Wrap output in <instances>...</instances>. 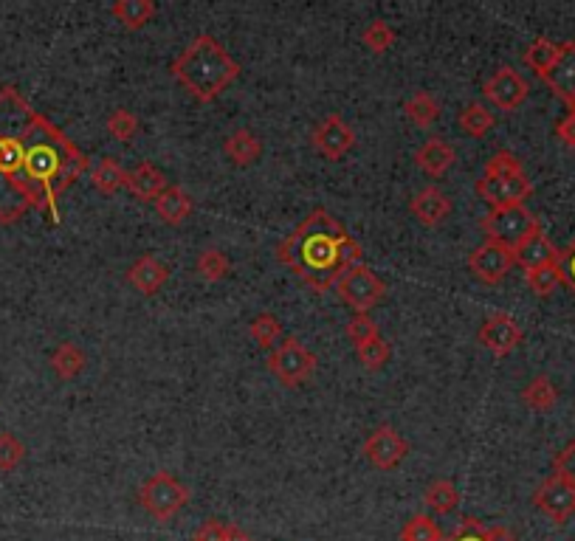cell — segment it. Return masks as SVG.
Here are the masks:
<instances>
[{"label": "cell", "instance_id": "6da1fadb", "mask_svg": "<svg viewBox=\"0 0 575 541\" xmlns=\"http://www.w3.org/2000/svg\"><path fill=\"white\" fill-rule=\"evenodd\" d=\"M88 170V155L20 96L0 88V223L26 212L60 220V198Z\"/></svg>", "mask_w": 575, "mask_h": 541}, {"label": "cell", "instance_id": "7a4b0ae2", "mask_svg": "<svg viewBox=\"0 0 575 541\" xmlns=\"http://www.w3.org/2000/svg\"><path fill=\"white\" fill-rule=\"evenodd\" d=\"M361 257L364 248L358 246L356 237H350L342 223L325 209L311 212L277 246V260L319 294L336 288L339 277L350 265L361 263Z\"/></svg>", "mask_w": 575, "mask_h": 541}, {"label": "cell", "instance_id": "3957f363", "mask_svg": "<svg viewBox=\"0 0 575 541\" xmlns=\"http://www.w3.org/2000/svg\"><path fill=\"white\" fill-rule=\"evenodd\" d=\"M170 74L198 102H212L240 77V65L212 34H198L170 65Z\"/></svg>", "mask_w": 575, "mask_h": 541}, {"label": "cell", "instance_id": "277c9868", "mask_svg": "<svg viewBox=\"0 0 575 541\" xmlns=\"http://www.w3.org/2000/svg\"><path fill=\"white\" fill-rule=\"evenodd\" d=\"M480 226L488 240L502 243V246H508L511 251L519 246L525 237H530V234L542 229L539 220H536V215L530 212L525 203H519V206H505V209H491V212L480 220Z\"/></svg>", "mask_w": 575, "mask_h": 541}, {"label": "cell", "instance_id": "5b68a950", "mask_svg": "<svg viewBox=\"0 0 575 541\" xmlns=\"http://www.w3.org/2000/svg\"><path fill=\"white\" fill-rule=\"evenodd\" d=\"M139 502L144 511L158 522H170L178 511L189 505V491L172 477L170 471H158L139 488Z\"/></svg>", "mask_w": 575, "mask_h": 541}, {"label": "cell", "instance_id": "8992f818", "mask_svg": "<svg viewBox=\"0 0 575 541\" xmlns=\"http://www.w3.org/2000/svg\"><path fill=\"white\" fill-rule=\"evenodd\" d=\"M268 370L274 372L285 387H299L316 372V356L302 341L288 336L268 353Z\"/></svg>", "mask_w": 575, "mask_h": 541}, {"label": "cell", "instance_id": "52a82bcc", "mask_svg": "<svg viewBox=\"0 0 575 541\" xmlns=\"http://www.w3.org/2000/svg\"><path fill=\"white\" fill-rule=\"evenodd\" d=\"M336 291H339V296H342L344 302L356 310V313H367L373 305H378V302L384 299L387 285H384V279L378 277L375 271H370L364 263H358L350 265L342 277H339Z\"/></svg>", "mask_w": 575, "mask_h": 541}, {"label": "cell", "instance_id": "ba28073f", "mask_svg": "<svg viewBox=\"0 0 575 541\" xmlns=\"http://www.w3.org/2000/svg\"><path fill=\"white\" fill-rule=\"evenodd\" d=\"M477 195L491 209H505V206L525 203V198L533 195V184H530L525 172H516V175H482L480 181H477Z\"/></svg>", "mask_w": 575, "mask_h": 541}, {"label": "cell", "instance_id": "9c48e42d", "mask_svg": "<svg viewBox=\"0 0 575 541\" xmlns=\"http://www.w3.org/2000/svg\"><path fill=\"white\" fill-rule=\"evenodd\" d=\"M361 451L378 471H392L404 463V457L409 454V443L389 423H378L373 432L367 434Z\"/></svg>", "mask_w": 575, "mask_h": 541}, {"label": "cell", "instance_id": "30bf717a", "mask_svg": "<svg viewBox=\"0 0 575 541\" xmlns=\"http://www.w3.org/2000/svg\"><path fill=\"white\" fill-rule=\"evenodd\" d=\"M477 339H480V344L485 350H491L494 356L502 358L511 356L513 350L522 344L525 333H522V327H519V322L513 319L511 313L494 310L491 316H485V322H482Z\"/></svg>", "mask_w": 575, "mask_h": 541}, {"label": "cell", "instance_id": "8fae6325", "mask_svg": "<svg viewBox=\"0 0 575 541\" xmlns=\"http://www.w3.org/2000/svg\"><path fill=\"white\" fill-rule=\"evenodd\" d=\"M533 505H536L547 519H553L556 525H564L570 516H575V485L561 480L556 474H550V477L536 488Z\"/></svg>", "mask_w": 575, "mask_h": 541}, {"label": "cell", "instance_id": "7c38bea8", "mask_svg": "<svg viewBox=\"0 0 575 541\" xmlns=\"http://www.w3.org/2000/svg\"><path fill=\"white\" fill-rule=\"evenodd\" d=\"M482 93H485V99H491V105H497L499 110H516L519 105H525L530 85L528 79L522 77L519 71H513L511 65H502V68H497V71L488 77Z\"/></svg>", "mask_w": 575, "mask_h": 541}, {"label": "cell", "instance_id": "4fadbf2b", "mask_svg": "<svg viewBox=\"0 0 575 541\" xmlns=\"http://www.w3.org/2000/svg\"><path fill=\"white\" fill-rule=\"evenodd\" d=\"M513 251L502 243L485 240L480 248L471 251L468 257V268L474 271V277L482 279L485 285H499L502 279L511 274L513 268Z\"/></svg>", "mask_w": 575, "mask_h": 541}, {"label": "cell", "instance_id": "5bb4252c", "mask_svg": "<svg viewBox=\"0 0 575 541\" xmlns=\"http://www.w3.org/2000/svg\"><path fill=\"white\" fill-rule=\"evenodd\" d=\"M311 141L313 147L325 155V158L339 161V158L356 144V133H353V127L344 122L339 113H327L325 119L313 127Z\"/></svg>", "mask_w": 575, "mask_h": 541}, {"label": "cell", "instance_id": "9a60e30c", "mask_svg": "<svg viewBox=\"0 0 575 541\" xmlns=\"http://www.w3.org/2000/svg\"><path fill=\"white\" fill-rule=\"evenodd\" d=\"M544 82L550 85V91L561 96L567 105L575 99V40H567L561 43L559 60L556 65L544 74Z\"/></svg>", "mask_w": 575, "mask_h": 541}, {"label": "cell", "instance_id": "2e32d148", "mask_svg": "<svg viewBox=\"0 0 575 541\" xmlns=\"http://www.w3.org/2000/svg\"><path fill=\"white\" fill-rule=\"evenodd\" d=\"M167 277H170V268L161 263L158 257H153V254L139 257L136 263L130 265V271H127V282L144 296L158 294L161 285L167 282Z\"/></svg>", "mask_w": 575, "mask_h": 541}, {"label": "cell", "instance_id": "e0dca14e", "mask_svg": "<svg viewBox=\"0 0 575 541\" xmlns=\"http://www.w3.org/2000/svg\"><path fill=\"white\" fill-rule=\"evenodd\" d=\"M559 260V248L553 246V240L544 234V229L533 232L530 237H525L519 246L513 248V263L522 265L525 271L530 268H539L544 263H556Z\"/></svg>", "mask_w": 575, "mask_h": 541}, {"label": "cell", "instance_id": "ac0fdd59", "mask_svg": "<svg viewBox=\"0 0 575 541\" xmlns=\"http://www.w3.org/2000/svg\"><path fill=\"white\" fill-rule=\"evenodd\" d=\"M412 215L418 217L423 226H440L446 217L451 215V201L446 192H440L437 186H426V189H420L418 195L412 198Z\"/></svg>", "mask_w": 575, "mask_h": 541}, {"label": "cell", "instance_id": "d6986e66", "mask_svg": "<svg viewBox=\"0 0 575 541\" xmlns=\"http://www.w3.org/2000/svg\"><path fill=\"white\" fill-rule=\"evenodd\" d=\"M170 186V181H167V175L158 170L153 161H141L139 167L133 172H127V186L125 189H130V195H136L139 201H153L156 203V198Z\"/></svg>", "mask_w": 575, "mask_h": 541}, {"label": "cell", "instance_id": "ffe728a7", "mask_svg": "<svg viewBox=\"0 0 575 541\" xmlns=\"http://www.w3.org/2000/svg\"><path fill=\"white\" fill-rule=\"evenodd\" d=\"M454 161H457V153H454V147H451L449 141L443 139H429L415 153V164L423 172H429L432 178L446 175V170L454 167Z\"/></svg>", "mask_w": 575, "mask_h": 541}, {"label": "cell", "instance_id": "44dd1931", "mask_svg": "<svg viewBox=\"0 0 575 541\" xmlns=\"http://www.w3.org/2000/svg\"><path fill=\"white\" fill-rule=\"evenodd\" d=\"M223 153L229 155L232 164H237V167H251L263 155V144H260V139L251 130L240 127V130L229 133V139L223 141Z\"/></svg>", "mask_w": 575, "mask_h": 541}, {"label": "cell", "instance_id": "7402d4cb", "mask_svg": "<svg viewBox=\"0 0 575 541\" xmlns=\"http://www.w3.org/2000/svg\"><path fill=\"white\" fill-rule=\"evenodd\" d=\"M156 3L153 0H116L110 6V15L116 17L125 29L139 31L156 17Z\"/></svg>", "mask_w": 575, "mask_h": 541}, {"label": "cell", "instance_id": "603a6c76", "mask_svg": "<svg viewBox=\"0 0 575 541\" xmlns=\"http://www.w3.org/2000/svg\"><path fill=\"white\" fill-rule=\"evenodd\" d=\"M156 212L161 215V220H167L170 226H178V223H184V220L192 215V198H189L181 186L170 184L156 198Z\"/></svg>", "mask_w": 575, "mask_h": 541}, {"label": "cell", "instance_id": "cb8c5ba5", "mask_svg": "<svg viewBox=\"0 0 575 541\" xmlns=\"http://www.w3.org/2000/svg\"><path fill=\"white\" fill-rule=\"evenodd\" d=\"M91 181L102 192V195H116L119 189L127 186V170L116 161V158H99L91 167Z\"/></svg>", "mask_w": 575, "mask_h": 541}, {"label": "cell", "instance_id": "d4e9b609", "mask_svg": "<svg viewBox=\"0 0 575 541\" xmlns=\"http://www.w3.org/2000/svg\"><path fill=\"white\" fill-rule=\"evenodd\" d=\"M522 401L533 412H550L559 403V389L553 387V381L547 375H536L528 387L522 389Z\"/></svg>", "mask_w": 575, "mask_h": 541}, {"label": "cell", "instance_id": "484cf974", "mask_svg": "<svg viewBox=\"0 0 575 541\" xmlns=\"http://www.w3.org/2000/svg\"><path fill=\"white\" fill-rule=\"evenodd\" d=\"M51 370L57 372L63 381L77 378L79 372L85 370V353H82V347L74 344V341H63V344L54 350V356H51Z\"/></svg>", "mask_w": 575, "mask_h": 541}, {"label": "cell", "instance_id": "4316f807", "mask_svg": "<svg viewBox=\"0 0 575 541\" xmlns=\"http://www.w3.org/2000/svg\"><path fill=\"white\" fill-rule=\"evenodd\" d=\"M404 113L409 116V122L412 124H418V127H432V124L440 119V105H437V99L429 91H418L406 99Z\"/></svg>", "mask_w": 575, "mask_h": 541}, {"label": "cell", "instance_id": "83f0119b", "mask_svg": "<svg viewBox=\"0 0 575 541\" xmlns=\"http://www.w3.org/2000/svg\"><path fill=\"white\" fill-rule=\"evenodd\" d=\"M426 505L432 508L440 516H449L460 508V491H457V485L451 480H435L429 488H426Z\"/></svg>", "mask_w": 575, "mask_h": 541}, {"label": "cell", "instance_id": "f1b7e54d", "mask_svg": "<svg viewBox=\"0 0 575 541\" xmlns=\"http://www.w3.org/2000/svg\"><path fill=\"white\" fill-rule=\"evenodd\" d=\"M559 51L561 43H553V40H547V37H536L528 46V51H525V65L533 68L539 77H544V74L556 65V60H559Z\"/></svg>", "mask_w": 575, "mask_h": 541}, {"label": "cell", "instance_id": "f546056e", "mask_svg": "<svg viewBox=\"0 0 575 541\" xmlns=\"http://www.w3.org/2000/svg\"><path fill=\"white\" fill-rule=\"evenodd\" d=\"M525 282H528V288L536 296H550L556 288H559L561 282H564L559 260H556V263H544V265H539V268H530V271H525Z\"/></svg>", "mask_w": 575, "mask_h": 541}, {"label": "cell", "instance_id": "4dcf8cb0", "mask_svg": "<svg viewBox=\"0 0 575 541\" xmlns=\"http://www.w3.org/2000/svg\"><path fill=\"white\" fill-rule=\"evenodd\" d=\"M457 122H460V127L466 130L468 136L482 139V136L494 127V113L485 108V105H480V102H471V105H466V108L460 110Z\"/></svg>", "mask_w": 575, "mask_h": 541}, {"label": "cell", "instance_id": "1f68e13d", "mask_svg": "<svg viewBox=\"0 0 575 541\" xmlns=\"http://www.w3.org/2000/svg\"><path fill=\"white\" fill-rule=\"evenodd\" d=\"M251 339L257 341L263 350H274L277 344L282 341V325L280 319L274 316V313H260V316H254V322L249 325Z\"/></svg>", "mask_w": 575, "mask_h": 541}, {"label": "cell", "instance_id": "d6a6232c", "mask_svg": "<svg viewBox=\"0 0 575 541\" xmlns=\"http://www.w3.org/2000/svg\"><path fill=\"white\" fill-rule=\"evenodd\" d=\"M229 271H232V263L220 248H203L201 257H198V274L206 282H220Z\"/></svg>", "mask_w": 575, "mask_h": 541}, {"label": "cell", "instance_id": "836d02e7", "mask_svg": "<svg viewBox=\"0 0 575 541\" xmlns=\"http://www.w3.org/2000/svg\"><path fill=\"white\" fill-rule=\"evenodd\" d=\"M361 43L370 48L373 54H387L392 43H395V29L387 20H373L367 23V29L361 31Z\"/></svg>", "mask_w": 575, "mask_h": 541}, {"label": "cell", "instance_id": "e575fe53", "mask_svg": "<svg viewBox=\"0 0 575 541\" xmlns=\"http://www.w3.org/2000/svg\"><path fill=\"white\" fill-rule=\"evenodd\" d=\"M401 541H443V530L437 527L432 516H412L401 530Z\"/></svg>", "mask_w": 575, "mask_h": 541}, {"label": "cell", "instance_id": "d590c367", "mask_svg": "<svg viewBox=\"0 0 575 541\" xmlns=\"http://www.w3.org/2000/svg\"><path fill=\"white\" fill-rule=\"evenodd\" d=\"M358 358H361V364L367 367V370H381L384 364L389 361V341L381 339V336H375V339H370L367 344H361V347H356Z\"/></svg>", "mask_w": 575, "mask_h": 541}, {"label": "cell", "instance_id": "8d00e7d4", "mask_svg": "<svg viewBox=\"0 0 575 541\" xmlns=\"http://www.w3.org/2000/svg\"><path fill=\"white\" fill-rule=\"evenodd\" d=\"M108 130L116 141H130L139 133V119L127 108H116L108 116Z\"/></svg>", "mask_w": 575, "mask_h": 541}, {"label": "cell", "instance_id": "74e56055", "mask_svg": "<svg viewBox=\"0 0 575 541\" xmlns=\"http://www.w3.org/2000/svg\"><path fill=\"white\" fill-rule=\"evenodd\" d=\"M26 457V446L12 432H0V471H15Z\"/></svg>", "mask_w": 575, "mask_h": 541}, {"label": "cell", "instance_id": "f35d334b", "mask_svg": "<svg viewBox=\"0 0 575 541\" xmlns=\"http://www.w3.org/2000/svg\"><path fill=\"white\" fill-rule=\"evenodd\" d=\"M344 330H347V339L353 341V347H361V344H367V341L375 339V336H381L378 325H375L367 313H353Z\"/></svg>", "mask_w": 575, "mask_h": 541}, {"label": "cell", "instance_id": "ab89813d", "mask_svg": "<svg viewBox=\"0 0 575 541\" xmlns=\"http://www.w3.org/2000/svg\"><path fill=\"white\" fill-rule=\"evenodd\" d=\"M516 172H525L522 170V161L511 150H497L485 161V172L482 175H516Z\"/></svg>", "mask_w": 575, "mask_h": 541}, {"label": "cell", "instance_id": "60d3db41", "mask_svg": "<svg viewBox=\"0 0 575 541\" xmlns=\"http://www.w3.org/2000/svg\"><path fill=\"white\" fill-rule=\"evenodd\" d=\"M443 541H488V539H485V525H482L480 519L466 516V519L454 527Z\"/></svg>", "mask_w": 575, "mask_h": 541}, {"label": "cell", "instance_id": "b9f144b4", "mask_svg": "<svg viewBox=\"0 0 575 541\" xmlns=\"http://www.w3.org/2000/svg\"><path fill=\"white\" fill-rule=\"evenodd\" d=\"M553 474L561 477V480H567L570 485H575V437L559 451V454H556V460H553Z\"/></svg>", "mask_w": 575, "mask_h": 541}, {"label": "cell", "instance_id": "7bdbcfd3", "mask_svg": "<svg viewBox=\"0 0 575 541\" xmlns=\"http://www.w3.org/2000/svg\"><path fill=\"white\" fill-rule=\"evenodd\" d=\"M232 527L234 525H223L220 519H209V522H203L201 530L195 533V539L192 541H229Z\"/></svg>", "mask_w": 575, "mask_h": 541}, {"label": "cell", "instance_id": "ee69618b", "mask_svg": "<svg viewBox=\"0 0 575 541\" xmlns=\"http://www.w3.org/2000/svg\"><path fill=\"white\" fill-rule=\"evenodd\" d=\"M559 265H561V277H564V282L573 288L575 294V237L570 246L564 248V251H559Z\"/></svg>", "mask_w": 575, "mask_h": 541}, {"label": "cell", "instance_id": "f6af8a7d", "mask_svg": "<svg viewBox=\"0 0 575 541\" xmlns=\"http://www.w3.org/2000/svg\"><path fill=\"white\" fill-rule=\"evenodd\" d=\"M556 136H559L567 147L575 150V113H567L559 124H556Z\"/></svg>", "mask_w": 575, "mask_h": 541}, {"label": "cell", "instance_id": "bcb514c9", "mask_svg": "<svg viewBox=\"0 0 575 541\" xmlns=\"http://www.w3.org/2000/svg\"><path fill=\"white\" fill-rule=\"evenodd\" d=\"M485 539L488 541H516V533L508 530V527L494 525V527H485Z\"/></svg>", "mask_w": 575, "mask_h": 541}, {"label": "cell", "instance_id": "7dc6e473", "mask_svg": "<svg viewBox=\"0 0 575 541\" xmlns=\"http://www.w3.org/2000/svg\"><path fill=\"white\" fill-rule=\"evenodd\" d=\"M229 541H254V539H251L249 533H243L240 527L234 525V527H232V536H229Z\"/></svg>", "mask_w": 575, "mask_h": 541}, {"label": "cell", "instance_id": "c3c4849f", "mask_svg": "<svg viewBox=\"0 0 575 541\" xmlns=\"http://www.w3.org/2000/svg\"><path fill=\"white\" fill-rule=\"evenodd\" d=\"M570 113H575V99H573V102H570Z\"/></svg>", "mask_w": 575, "mask_h": 541}]
</instances>
